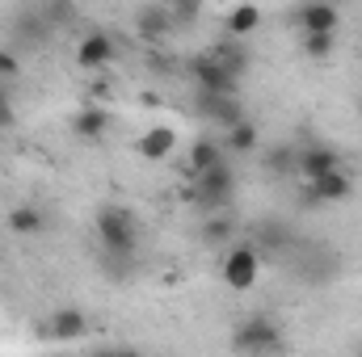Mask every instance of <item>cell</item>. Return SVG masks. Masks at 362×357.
<instances>
[{"instance_id": "6", "label": "cell", "mask_w": 362, "mask_h": 357, "mask_svg": "<svg viewBox=\"0 0 362 357\" xmlns=\"http://www.w3.org/2000/svg\"><path fill=\"white\" fill-rule=\"evenodd\" d=\"M232 185H236L232 169L219 160V164H211V169L198 173V198H202V202H228V198H232Z\"/></svg>"}, {"instance_id": "18", "label": "cell", "mask_w": 362, "mask_h": 357, "mask_svg": "<svg viewBox=\"0 0 362 357\" xmlns=\"http://www.w3.org/2000/svg\"><path fill=\"white\" fill-rule=\"evenodd\" d=\"M228 147L232 152H253L257 147V126L245 118V122H236V126H228Z\"/></svg>"}, {"instance_id": "21", "label": "cell", "mask_w": 362, "mask_h": 357, "mask_svg": "<svg viewBox=\"0 0 362 357\" xmlns=\"http://www.w3.org/2000/svg\"><path fill=\"white\" fill-rule=\"evenodd\" d=\"M198 8H202L198 0H177V4H173V21H177V25H194V21H198Z\"/></svg>"}, {"instance_id": "11", "label": "cell", "mask_w": 362, "mask_h": 357, "mask_svg": "<svg viewBox=\"0 0 362 357\" xmlns=\"http://www.w3.org/2000/svg\"><path fill=\"white\" fill-rule=\"evenodd\" d=\"M173 147H177V135H173L169 126H152V131L139 139V152H144L148 160H165V156H173Z\"/></svg>"}, {"instance_id": "1", "label": "cell", "mask_w": 362, "mask_h": 357, "mask_svg": "<svg viewBox=\"0 0 362 357\" xmlns=\"http://www.w3.org/2000/svg\"><path fill=\"white\" fill-rule=\"evenodd\" d=\"M97 240L110 257H131L135 253V219L118 206H105L97 214Z\"/></svg>"}, {"instance_id": "13", "label": "cell", "mask_w": 362, "mask_h": 357, "mask_svg": "<svg viewBox=\"0 0 362 357\" xmlns=\"http://www.w3.org/2000/svg\"><path fill=\"white\" fill-rule=\"evenodd\" d=\"M72 126H76V135H81V139H101V135H105V126H110V114H105V109H97V105H85V109L76 114V122H72Z\"/></svg>"}, {"instance_id": "23", "label": "cell", "mask_w": 362, "mask_h": 357, "mask_svg": "<svg viewBox=\"0 0 362 357\" xmlns=\"http://www.w3.org/2000/svg\"><path fill=\"white\" fill-rule=\"evenodd\" d=\"M228 236H232V223H228V219H211L206 231H202L206 244H219V240H228Z\"/></svg>"}, {"instance_id": "3", "label": "cell", "mask_w": 362, "mask_h": 357, "mask_svg": "<svg viewBox=\"0 0 362 357\" xmlns=\"http://www.w3.org/2000/svg\"><path fill=\"white\" fill-rule=\"evenodd\" d=\"M257 269H262V253H257L253 244H236V248H228V257H223V282H228L232 290H249V286L257 282Z\"/></svg>"}, {"instance_id": "5", "label": "cell", "mask_w": 362, "mask_h": 357, "mask_svg": "<svg viewBox=\"0 0 362 357\" xmlns=\"http://www.w3.org/2000/svg\"><path fill=\"white\" fill-rule=\"evenodd\" d=\"M189 76L198 80V89H206V92H236V76H232L215 55H198V59L189 63Z\"/></svg>"}, {"instance_id": "14", "label": "cell", "mask_w": 362, "mask_h": 357, "mask_svg": "<svg viewBox=\"0 0 362 357\" xmlns=\"http://www.w3.org/2000/svg\"><path fill=\"white\" fill-rule=\"evenodd\" d=\"M8 227H13L17 236H34V231L47 227V219H42L38 206H13V210H8Z\"/></svg>"}, {"instance_id": "22", "label": "cell", "mask_w": 362, "mask_h": 357, "mask_svg": "<svg viewBox=\"0 0 362 357\" xmlns=\"http://www.w3.org/2000/svg\"><path fill=\"white\" fill-rule=\"evenodd\" d=\"M333 51V34H308V55L312 59H325Z\"/></svg>"}, {"instance_id": "27", "label": "cell", "mask_w": 362, "mask_h": 357, "mask_svg": "<svg viewBox=\"0 0 362 357\" xmlns=\"http://www.w3.org/2000/svg\"><path fill=\"white\" fill-rule=\"evenodd\" d=\"M0 101H8V92H4V76H0Z\"/></svg>"}, {"instance_id": "19", "label": "cell", "mask_w": 362, "mask_h": 357, "mask_svg": "<svg viewBox=\"0 0 362 357\" xmlns=\"http://www.w3.org/2000/svg\"><path fill=\"white\" fill-rule=\"evenodd\" d=\"M223 156H219V147L211 143V139H198L194 147H189V169H194V177L202 173V169H211V164H219Z\"/></svg>"}, {"instance_id": "16", "label": "cell", "mask_w": 362, "mask_h": 357, "mask_svg": "<svg viewBox=\"0 0 362 357\" xmlns=\"http://www.w3.org/2000/svg\"><path fill=\"white\" fill-rule=\"evenodd\" d=\"M257 21H262V8H257V4H240V8L228 17V34H232V38H249V34L257 30Z\"/></svg>"}, {"instance_id": "2", "label": "cell", "mask_w": 362, "mask_h": 357, "mask_svg": "<svg viewBox=\"0 0 362 357\" xmlns=\"http://www.w3.org/2000/svg\"><path fill=\"white\" fill-rule=\"evenodd\" d=\"M232 349H240V353H274V349H282V332L274 328L270 320H245L240 328H236V337H232Z\"/></svg>"}, {"instance_id": "25", "label": "cell", "mask_w": 362, "mask_h": 357, "mask_svg": "<svg viewBox=\"0 0 362 357\" xmlns=\"http://www.w3.org/2000/svg\"><path fill=\"white\" fill-rule=\"evenodd\" d=\"M286 156H291V152H274V156H270V169H274V173H278V169H291V160H286Z\"/></svg>"}, {"instance_id": "20", "label": "cell", "mask_w": 362, "mask_h": 357, "mask_svg": "<svg viewBox=\"0 0 362 357\" xmlns=\"http://www.w3.org/2000/svg\"><path fill=\"white\" fill-rule=\"evenodd\" d=\"M42 21H47V25L72 21V4H68V0H47V4H42Z\"/></svg>"}, {"instance_id": "8", "label": "cell", "mask_w": 362, "mask_h": 357, "mask_svg": "<svg viewBox=\"0 0 362 357\" xmlns=\"http://www.w3.org/2000/svg\"><path fill=\"white\" fill-rule=\"evenodd\" d=\"M299 25H303L308 34H333V30H337V8H333V0H308L303 13H299Z\"/></svg>"}, {"instance_id": "12", "label": "cell", "mask_w": 362, "mask_h": 357, "mask_svg": "<svg viewBox=\"0 0 362 357\" xmlns=\"http://www.w3.org/2000/svg\"><path fill=\"white\" fill-rule=\"evenodd\" d=\"M329 169H337V152H333V147H308V152L299 156V173L308 181L325 177Z\"/></svg>"}, {"instance_id": "28", "label": "cell", "mask_w": 362, "mask_h": 357, "mask_svg": "<svg viewBox=\"0 0 362 357\" xmlns=\"http://www.w3.org/2000/svg\"><path fill=\"white\" fill-rule=\"evenodd\" d=\"M358 114H362V109H358Z\"/></svg>"}, {"instance_id": "7", "label": "cell", "mask_w": 362, "mask_h": 357, "mask_svg": "<svg viewBox=\"0 0 362 357\" xmlns=\"http://www.w3.org/2000/svg\"><path fill=\"white\" fill-rule=\"evenodd\" d=\"M85 328H89V320H85L81 307H64V311H55V315L47 320V337H51V341H81Z\"/></svg>"}, {"instance_id": "9", "label": "cell", "mask_w": 362, "mask_h": 357, "mask_svg": "<svg viewBox=\"0 0 362 357\" xmlns=\"http://www.w3.org/2000/svg\"><path fill=\"white\" fill-rule=\"evenodd\" d=\"M308 189H312V198H316V202H346V198L354 193V181L346 177L341 169H329L325 177H316Z\"/></svg>"}, {"instance_id": "4", "label": "cell", "mask_w": 362, "mask_h": 357, "mask_svg": "<svg viewBox=\"0 0 362 357\" xmlns=\"http://www.w3.org/2000/svg\"><path fill=\"white\" fill-rule=\"evenodd\" d=\"M198 109H202V118L219 122L223 131H228V126H236V122H245V109H240L236 92H206V89H198Z\"/></svg>"}, {"instance_id": "15", "label": "cell", "mask_w": 362, "mask_h": 357, "mask_svg": "<svg viewBox=\"0 0 362 357\" xmlns=\"http://www.w3.org/2000/svg\"><path fill=\"white\" fill-rule=\"evenodd\" d=\"M177 21L165 13V8H139V34L144 38H165Z\"/></svg>"}, {"instance_id": "26", "label": "cell", "mask_w": 362, "mask_h": 357, "mask_svg": "<svg viewBox=\"0 0 362 357\" xmlns=\"http://www.w3.org/2000/svg\"><path fill=\"white\" fill-rule=\"evenodd\" d=\"M13 122V109H8V101H0V126H8Z\"/></svg>"}, {"instance_id": "17", "label": "cell", "mask_w": 362, "mask_h": 357, "mask_svg": "<svg viewBox=\"0 0 362 357\" xmlns=\"http://www.w3.org/2000/svg\"><path fill=\"white\" fill-rule=\"evenodd\" d=\"M211 55H215V59H219V63H223V68H228L236 80H240V76H245V68H249V51H245V47H232V42H223V47H215Z\"/></svg>"}, {"instance_id": "10", "label": "cell", "mask_w": 362, "mask_h": 357, "mask_svg": "<svg viewBox=\"0 0 362 357\" xmlns=\"http://www.w3.org/2000/svg\"><path fill=\"white\" fill-rule=\"evenodd\" d=\"M110 59H114V42H110L105 34L81 38V47H76V63H81V68H105Z\"/></svg>"}, {"instance_id": "24", "label": "cell", "mask_w": 362, "mask_h": 357, "mask_svg": "<svg viewBox=\"0 0 362 357\" xmlns=\"http://www.w3.org/2000/svg\"><path fill=\"white\" fill-rule=\"evenodd\" d=\"M17 72H21L17 55H13V51H0V76H17Z\"/></svg>"}]
</instances>
